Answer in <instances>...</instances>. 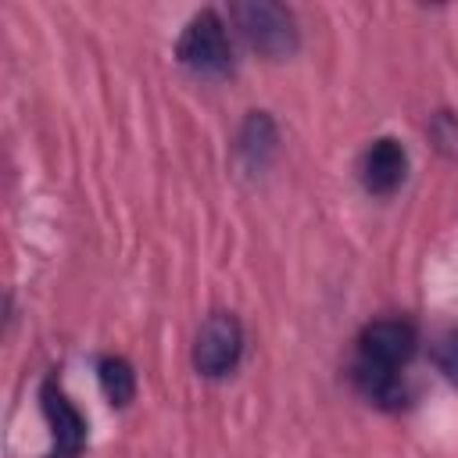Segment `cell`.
<instances>
[{
  "label": "cell",
  "mask_w": 458,
  "mask_h": 458,
  "mask_svg": "<svg viewBox=\"0 0 458 458\" xmlns=\"http://www.w3.org/2000/svg\"><path fill=\"white\" fill-rule=\"evenodd\" d=\"M429 358H433V365L444 372V379H451V383L458 386V326H447V329H440V333L433 336Z\"/></svg>",
  "instance_id": "10"
},
{
  "label": "cell",
  "mask_w": 458,
  "mask_h": 458,
  "mask_svg": "<svg viewBox=\"0 0 458 458\" xmlns=\"http://www.w3.org/2000/svg\"><path fill=\"white\" fill-rule=\"evenodd\" d=\"M351 383H354V390H358L369 404H376V408L397 411V408L408 404V386H404L401 372H394V369L369 365V361L354 358V365H351Z\"/></svg>",
  "instance_id": "7"
},
{
  "label": "cell",
  "mask_w": 458,
  "mask_h": 458,
  "mask_svg": "<svg viewBox=\"0 0 458 458\" xmlns=\"http://www.w3.org/2000/svg\"><path fill=\"white\" fill-rule=\"evenodd\" d=\"M276 143H279L276 122L265 111H250L236 136V154L247 161V168H265L268 157L276 154Z\"/></svg>",
  "instance_id": "8"
},
{
  "label": "cell",
  "mask_w": 458,
  "mask_h": 458,
  "mask_svg": "<svg viewBox=\"0 0 458 458\" xmlns=\"http://www.w3.org/2000/svg\"><path fill=\"white\" fill-rule=\"evenodd\" d=\"M243 358V326L233 311H215L193 336V369L208 379L229 376Z\"/></svg>",
  "instance_id": "3"
},
{
  "label": "cell",
  "mask_w": 458,
  "mask_h": 458,
  "mask_svg": "<svg viewBox=\"0 0 458 458\" xmlns=\"http://www.w3.org/2000/svg\"><path fill=\"white\" fill-rule=\"evenodd\" d=\"M358 175H361V186L372 193V197H390L401 190L404 175H408V154L404 147L394 140V136H379L365 147L361 161H358Z\"/></svg>",
  "instance_id": "6"
},
{
  "label": "cell",
  "mask_w": 458,
  "mask_h": 458,
  "mask_svg": "<svg viewBox=\"0 0 458 458\" xmlns=\"http://www.w3.org/2000/svg\"><path fill=\"white\" fill-rule=\"evenodd\" d=\"M233 21L240 29V36L247 39L250 50H258L268 61H286L297 47V21L290 14V7L276 4V0H243L233 4Z\"/></svg>",
  "instance_id": "1"
},
{
  "label": "cell",
  "mask_w": 458,
  "mask_h": 458,
  "mask_svg": "<svg viewBox=\"0 0 458 458\" xmlns=\"http://www.w3.org/2000/svg\"><path fill=\"white\" fill-rule=\"evenodd\" d=\"M429 136L437 140L440 150L454 154V150H458V118H454L451 111H437L433 122H429Z\"/></svg>",
  "instance_id": "11"
},
{
  "label": "cell",
  "mask_w": 458,
  "mask_h": 458,
  "mask_svg": "<svg viewBox=\"0 0 458 458\" xmlns=\"http://www.w3.org/2000/svg\"><path fill=\"white\" fill-rule=\"evenodd\" d=\"M39 401H43V415H47L50 433H54V447H50L47 458H79L82 447H86V419L68 401V394L61 390L57 376H47L43 379Z\"/></svg>",
  "instance_id": "5"
},
{
  "label": "cell",
  "mask_w": 458,
  "mask_h": 458,
  "mask_svg": "<svg viewBox=\"0 0 458 458\" xmlns=\"http://www.w3.org/2000/svg\"><path fill=\"white\" fill-rule=\"evenodd\" d=\"M97 379H100V390L104 397L114 404V408H125L132 397H136V372L125 358L118 354H107L97 361Z\"/></svg>",
  "instance_id": "9"
},
{
  "label": "cell",
  "mask_w": 458,
  "mask_h": 458,
  "mask_svg": "<svg viewBox=\"0 0 458 458\" xmlns=\"http://www.w3.org/2000/svg\"><path fill=\"white\" fill-rule=\"evenodd\" d=\"M175 57L179 64H186L190 72L204 75V79H222L233 72V47H229V32L225 21L204 7L200 14H193L175 43Z\"/></svg>",
  "instance_id": "2"
},
{
  "label": "cell",
  "mask_w": 458,
  "mask_h": 458,
  "mask_svg": "<svg viewBox=\"0 0 458 458\" xmlns=\"http://www.w3.org/2000/svg\"><path fill=\"white\" fill-rule=\"evenodd\" d=\"M419 347V329L408 318H376L358 333V358L401 372Z\"/></svg>",
  "instance_id": "4"
}]
</instances>
